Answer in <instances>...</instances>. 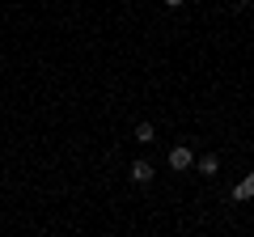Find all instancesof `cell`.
I'll return each mask as SVG.
<instances>
[{
  "instance_id": "obj_1",
  "label": "cell",
  "mask_w": 254,
  "mask_h": 237,
  "mask_svg": "<svg viewBox=\"0 0 254 237\" xmlns=\"http://www.w3.org/2000/svg\"><path fill=\"white\" fill-rule=\"evenodd\" d=\"M190 165H195V153H190L187 144H174V148H170V170L182 174V170H190Z\"/></svg>"
},
{
  "instance_id": "obj_2",
  "label": "cell",
  "mask_w": 254,
  "mask_h": 237,
  "mask_svg": "<svg viewBox=\"0 0 254 237\" xmlns=\"http://www.w3.org/2000/svg\"><path fill=\"white\" fill-rule=\"evenodd\" d=\"M233 199H237V203H250V199H254V170H250L242 182L233 186Z\"/></svg>"
},
{
  "instance_id": "obj_3",
  "label": "cell",
  "mask_w": 254,
  "mask_h": 237,
  "mask_svg": "<svg viewBox=\"0 0 254 237\" xmlns=\"http://www.w3.org/2000/svg\"><path fill=\"white\" fill-rule=\"evenodd\" d=\"M127 174H131V182H136V186H148V182H153V165H148V161H136Z\"/></svg>"
},
{
  "instance_id": "obj_4",
  "label": "cell",
  "mask_w": 254,
  "mask_h": 237,
  "mask_svg": "<svg viewBox=\"0 0 254 237\" xmlns=\"http://www.w3.org/2000/svg\"><path fill=\"white\" fill-rule=\"evenodd\" d=\"M195 170H199V174H208V178H212V174L220 170V161H216L212 153H208V157H195Z\"/></svg>"
},
{
  "instance_id": "obj_5",
  "label": "cell",
  "mask_w": 254,
  "mask_h": 237,
  "mask_svg": "<svg viewBox=\"0 0 254 237\" xmlns=\"http://www.w3.org/2000/svg\"><path fill=\"white\" fill-rule=\"evenodd\" d=\"M136 140H140V144H148V140H153V123H140V127H136Z\"/></svg>"
},
{
  "instance_id": "obj_6",
  "label": "cell",
  "mask_w": 254,
  "mask_h": 237,
  "mask_svg": "<svg viewBox=\"0 0 254 237\" xmlns=\"http://www.w3.org/2000/svg\"><path fill=\"white\" fill-rule=\"evenodd\" d=\"M165 9H182V4H187V0H161Z\"/></svg>"
}]
</instances>
